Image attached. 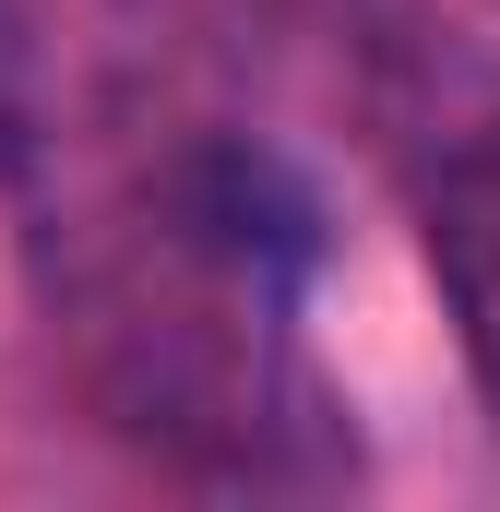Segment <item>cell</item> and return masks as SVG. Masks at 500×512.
<instances>
[{
  "mask_svg": "<svg viewBox=\"0 0 500 512\" xmlns=\"http://www.w3.org/2000/svg\"><path fill=\"white\" fill-rule=\"evenodd\" d=\"M405 215H417V262L441 286V322L465 346V382L500 417V120H453L417 167H405Z\"/></svg>",
  "mask_w": 500,
  "mask_h": 512,
  "instance_id": "1",
  "label": "cell"
}]
</instances>
